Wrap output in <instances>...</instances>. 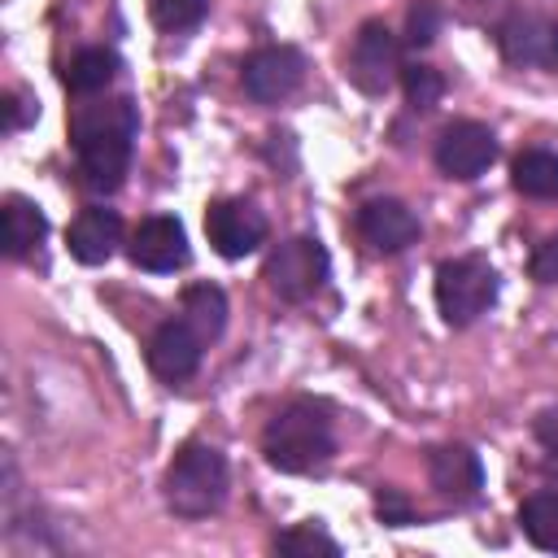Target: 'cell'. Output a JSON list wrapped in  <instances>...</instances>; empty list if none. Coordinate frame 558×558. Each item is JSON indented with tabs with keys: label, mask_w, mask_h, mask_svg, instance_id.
I'll return each instance as SVG.
<instances>
[{
	"label": "cell",
	"mask_w": 558,
	"mask_h": 558,
	"mask_svg": "<svg viewBox=\"0 0 558 558\" xmlns=\"http://www.w3.org/2000/svg\"><path fill=\"white\" fill-rule=\"evenodd\" d=\"M205 235H209V244L222 253V257H248V253H257L262 244H266V235H270V222H266V214L253 205V201H244V196H222V201H214L209 209H205Z\"/></svg>",
	"instance_id": "obj_8"
},
{
	"label": "cell",
	"mask_w": 558,
	"mask_h": 558,
	"mask_svg": "<svg viewBox=\"0 0 558 558\" xmlns=\"http://www.w3.org/2000/svg\"><path fill=\"white\" fill-rule=\"evenodd\" d=\"M262 453L275 471L283 475H305V471H318L323 462H331L336 453V427H331V414L323 401H292L283 405L266 432H262Z\"/></svg>",
	"instance_id": "obj_2"
},
{
	"label": "cell",
	"mask_w": 558,
	"mask_h": 558,
	"mask_svg": "<svg viewBox=\"0 0 558 558\" xmlns=\"http://www.w3.org/2000/svg\"><path fill=\"white\" fill-rule=\"evenodd\" d=\"M357 235L375 248V253H401L418 240V218L405 201L397 196H375L357 209Z\"/></svg>",
	"instance_id": "obj_13"
},
{
	"label": "cell",
	"mask_w": 558,
	"mask_h": 558,
	"mask_svg": "<svg viewBox=\"0 0 558 558\" xmlns=\"http://www.w3.org/2000/svg\"><path fill=\"white\" fill-rule=\"evenodd\" d=\"M510 179L532 201H558V153H549V148H523L514 157Z\"/></svg>",
	"instance_id": "obj_17"
},
{
	"label": "cell",
	"mask_w": 558,
	"mask_h": 558,
	"mask_svg": "<svg viewBox=\"0 0 558 558\" xmlns=\"http://www.w3.org/2000/svg\"><path fill=\"white\" fill-rule=\"evenodd\" d=\"M401 74V44L397 35L379 22V17H366L353 35V48H349V78L357 92L366 96H384Z\"/></svg>",
	"instance_id": "obj_6"
},
{
	"label": "cell",
	"mask_w": 558,
	"mask_h": 558,
	"mask_svg": "<svg viewBox=\"0 0 558 558\" xmlns=\"http://www.w3.org/2000/svg\"><path fill=\"white\" fill-rule=\"evenodd\" d=\"M65 244H70V257H74V262L100 266V262H109V257L118 253V244H122V218H118L113 209H105V205H87V209L70 222Z\"/></svg>",
	"instance_id": "obj_15"
},
{
	"label": "cell",
	"mask_w": 558,
	"mask_h": 558,
	"mask_svg": "<svg viewBox=\"0 0 558 558\" xmlns=\"http://www.w3.org/2000/svg\"><path fill=\"white\" fill-rule=\"evenodd\" d=\"M240 83H244L248 100H257V105H279V100H288V96L305 83V57H301V48H292V44H266V48H257L253 57H244Z\"/></svg>",
	"instance_id": "obj_7"
},
{
	"label": "cell",
	"mask_w": 558,
	"mask_h": 558,
	"mask_svg": "<svg viewBox=\"0 0 558 558\" xmlns=\"http://www.w3.org/2000/svg\"><path fill=\"white\" fill-rule=\"evenodd\" d=\"M48 235V218L35 201L26 196H4V253L17 262L26 253H35Z\"/></svg>",
	"instance_id": "obj_16"
},
{
	"label": "cell",
	"mask_w": 558,
	"mask_h": 558,
	"mask_svg": "<svg viewBox=\"0 0 558 558\" xmlns=\"http://www.w3.org/2000/svg\"><path fill=\"white\" fill-rule=\"evenodd\" d=\"M527 270H532L536 283H558V235H545V240L536 244Z\"/></svg>",
	"instance_id": "obj_26"
},
{
	"label": "cell",
	"mask_w": 558,
	"mask_h": 558,
	"mask_svg": "<svg viewBox=\"0 0 558 558\" xmlns=\"http://www.w3.org/2000/svg\"><path fill=\"white\" fill-rule=\"evenodd\" d=\"M227 488H231V471H227L222 449L201 445V440L183 445L161 480V497H166L170 514H179V519L214 514L227 501Z\"/></svg>",
	"instance_id": "obj_3"
},
{
	"label": "cell",
	"mask_w": 558,
	"mask_h": 558,
	"mask_svg": "<svg viewBox=\"0 0 558 558\" xmlns=\"http://www.w3.org/2000/svg\"><path fill=\"white\" fill-rule=\"evenodd\" d=\"M440 26H445V9H440L436 0H414V4L405 9V44H410V48L436 44Z\"/></svg>",
	"instance_id": "obj_24"
},
{
	"label": "cell",
	"mask_w": 558,
	"mask_h": 558,
	"mask_svg": "<svg viewBox=\"0 0 558 558\" xmlns=\"http://www.w3.org/2000/svg\"><path fill=\"white\" fill-rule=\"evenodd\" d=\"M497 301V270L488 257L466 253L436 266V310L449 327H471L480 314H488Z\"/></svg>",
	"instance_id": "obj_4"
},
{
	"label": "cell",
	"mask_w": 558,
	"mask_h": 558,
	"mask_svg": "<svg viewBox=\"0 0 558 558\" xmlns=\"http://www.w3.org/2000/svg\"><path fill=\"white\" fill-rule=\"evenodd\" d=\"M270 549H275V554H288V558H314V554L336 558V554H340V545H336L318 523H296V527L279 532V536L270 541Z\"/></svg>",
	"instance_id": "obj_22"
},
{
	"label": "cell",
	"mask_w": 558,
	"mask_h": 558,
	"mask_svg": "<svg viewBox=\"0 0 558 558\" xmlns=\"http://www.w3.org/2000/svg\"><path fill=\"white\" fill-rule=\"evenodd\" d=\"M205 13H209V0H148V17L166 35L196 31L205 22Z\"/></svg>",
	"instance_id": "obj_23"
},
{
	"label": "cell",
	"mask_w": 558,
	"mask_h": 558,
	"mask_svg": "<svg viewBox=\"0 0 558 558\" xmlns=\"http://www.w3.org/2000/svg\"><path fill=\"white\" fill-rule=\"evenodd\" d=\"M0 109H4V131H17V126H26V122L39 113V109H35V105H31L22 92H9Z\"/></svg>",
	"instance_id": "obj_28"
},
{
	"label": "cell",
	"mask_w": 558,
	"mask_h": 558,
	"mask_svg": "<svg viewBox=\"0 0 558 558\" xmlns=\"http://www.w3.org/2000/svg\"><path fill=\"white\" fill-rule=\"evenodd\" d=\"M493 35L510 65L558 70V22H549L541 13H506L493 26Z\"/></svg>",
	"instance_id": "obj_10"
},
{
	"label": "cell",
	"mask_w": 558,
	"mask_h": 558,
	"mask_svg": "<svg viewBox=\"0 0 558 558\" xmlns=\"http://www.w3.org/2000/svg\"><path fill=\"white\" fill-rule=\"evenodd\" d=\"M493 161H497V135H493L484 122H471V118L449 122V126L440 131V140H436V166H440V174H449V179L471 183V179H480Z\"/></svg>",
	"instance_id": "obj_9"
},
{
	"label": "cell",
	"mask_w": 558,
	"mask_h": 558,
	"mask_svg": "<svg viewBox=\"0 0 558 558\" xmlns=\"http://www.w3.org/2000/svg\"><path fill=\"white\" fill-rule=\"evenodd\" d=\"M74 105L70 113V144L78 157V174L92 192H118L126 183L131 157H135V135H140V109L131 96H105Z\"/></svg>",
	"instance_id": "obj_1"
},
{
	"label": "cell",
	"mask_w": 558,
	"mask_h": 558,
	"mask_svg": "<svg viewBox=\"0 0 558 558\" xmlns=\"http://www.w3.org/2000/svg\"><path fill=\"white\" fill-rule=\"evenodd\" d=\"M113 78H118V52L113 48H83V52H74V61L65 70V87L74 96H100Z\"/></svg>",
	"instance_id": "obj_18"
},
{
	"label": "cell",
	"mask_w": 558,
	"mask_h": 558,
	"mask_svg": "<svg viewBox=\"0 0 558 558\" xmlns=\"http://www.w3.org/2000/svg\"><path fill=\"white\" fill-rule=\"evenodd\" d=\"M327 270H331L327 248L314 235H292L279 248H270V257L262 266V279H266V288L279 301H292L296 305V301H310L327 283Z\"/></svg>",
	"instance_id": "obj_5"
},
{
	"label": "cell",
	"mask_w": 558,
	"mask_h": 558,
	"mask_svg": "<svg viewBox=\"0 0 558 558\" xmlns=\"http://www.w3.org/2000/svg\"><path fill=\"white\" fill-rule=\"evenodd\" d=\"M205 357V336L187 318H170L148 336V366L166 384H183L201 371Z\"/></svg>",
	"instance_id": "obj_11"
},
{
	"label": "cell",
	"mask_w": 558,
	"mask_h": 558,
	"mask_svg": "<svg viewBox=\"0 0 558 558\" xmlns=\"http://www.w3.org/2000/svg\"><path fill=\"white\" fill-rule=\"evenodd\" d=\"M532 436H536V445L549 453V462H558V410H545V414H536V423H532Z\"/></svg>",
	"instance_id": "obj_27"
},
{
	"label": "cell",
	"mask_w": 558,
	"mask_h": 558,
	"mask_svg": "<svg viewBox=\"0 0 558 558\" xmlns=\"http://www.w3.org/2000/svg\"><path fill=\"white\" fill-rule=\"evenodd\" d=\"M519 527H523V536H527L536 549L558 554V488L532 493V497L519 506Z\"/></svg>",
	"instance_id": "obj_20"
},
{
	"label": "cell",
	"mask_w": 558,
	"mask_h": 558,
	"mask_svg": "<svg viewBox=\"0 0 558 558\" xmlns=\"http://www.w3.org/2000/svg\"><path fill=\"white\" fill-rule=\"evenodd\" d=\"M401 87H405V105H410L414 113H427V109H436L440 96H445V74H440L436 65L410 61V65H401Z\"/></svg>",
	"instance_id": "obj_21"
},
{
	"label": "cell",
	"mask_w": 558,
	"mask_h": 558,
	"mask_svg": "<svg viewBox=\"0 0 558 558\" xmlns=\"http://www.w3.org/2000/svg\"><path fill=\"white\" fill-rule=\"evenodd\" d=\"M427 475H432V488L445 501H453V506H471L480 497V488H484L480 453L466 449V445H440V449H432Z\"/></svg>",
	"instance_id": "obj_14"
},
{
	"label": "cell",
	"mask_w": 558,
	"mask_h": 558,
	"mask_svg": "<svg viewBox=\"0 0 558 558\" xmlns=\"http://www.w3.org/2000/svg\"><path fill=\"white\" fill-rule=\"evenodd\" d=\"M375 514H379V523H388V527L414 523V506L405 501L401 488H379V493H375Z\"/></svg>",
	"instance_id": "obj_25"
},
{
	"label": "cell",
	"mask_w": 558,
	"mask_h": 558,
	"mask_svg": "<svg viewBox=\"0 0 558 558\" xmlns=\"http://www.w3.org/2000/svg\"><path fill=\"white\" fill-rule=\"evenodd\" d=\"M183 318L205 340H218L227 327V292L218 283H187L183 288Z\"/></svg>",
	"instance_id": "obj_19"
},
{
	"label": "cell",
	"mask_w": 558,
	"mask_h": 558,
	"mask_svg": "<svg viewBox=\"0 0 558 558\" xmlns=\"http://www.w3.org/2000/svg\"><path fill=\"white\" fill-rule=\"evenodd\" d=\"M131 262L140 270H153V275H166V270H179L187 262V231L179 218L170 214H153L144 218L135 231H131V244H126Z\"/></svg>",
	"instance_id": "obj_12"
}]
</instances>
